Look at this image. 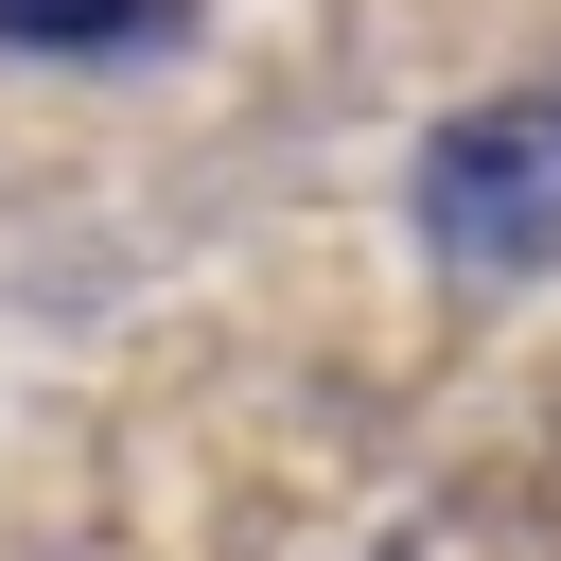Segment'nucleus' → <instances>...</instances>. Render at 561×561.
<instances>
[{"mask_svg":"<svg viewBox=\"0 0 561 561\" xmlns=\"http://www.w3.org/2000/svg\"><path fill=\"white\" fill-rule=\"evenodd\" d=\"M421 245L456 280H543L561 263V105L508 88V105H456L421 140Z\"/></svg>","mask_w":561,"mask_h":561,"instance_id":"obj_1","label":"nucleus"},{"mask_svg":"<svg viewBox=\"0 0 561 561\" xmlns=\"http://www.w3.org/2000/svg\"><path fill=\"white\" fill-rule=\"evenodd\" d=\"M193 35V0H0V53H53V70H88V53H175Z\"/></svg>","mask_w":561,"mask_h":561,"instance_id":"obj_2","label":"nucleus"}]
</instances>
